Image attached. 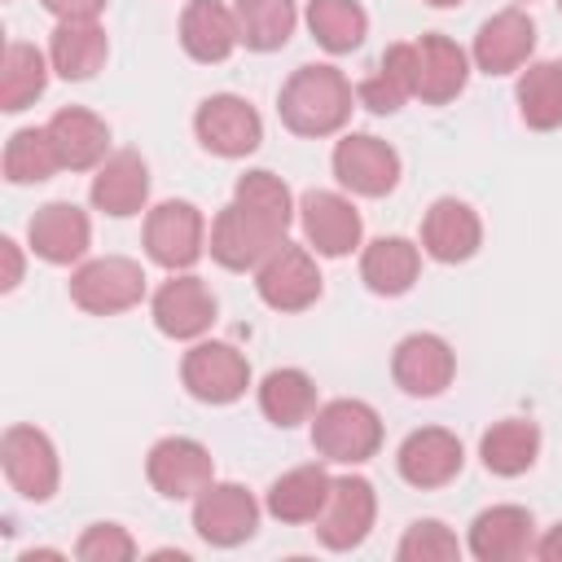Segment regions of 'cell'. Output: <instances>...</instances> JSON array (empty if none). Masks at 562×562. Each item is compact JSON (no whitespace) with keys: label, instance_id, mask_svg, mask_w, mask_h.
Segmentation results:
<instances>
[{"label":"cell","instance_id":"cell-45","mask_svg":"<svg viewBox=\"0 0 562 562\" xmlns=\"http://www.w3.org/2000/svg\"><path fill=\"white\" fill-rule=\"evenodd\" d=\"M558 13H562V0H558Z\"/></svg>","mask_w":562,"mask_h":562},{"label":"cell","instance_id":"cell-33","mask_svg":"<svg viewBox=\"0 0 562 562\" xmlns=\"http://www.w3.org/2000/svg\"><path fill=\"white\" fill-rule=\"evenodd\" d=\"M307 31L325 53L342 57L364 44L369 13L360 0H307Z\"/></svg>","mask_w":562,"mask_h":562},{"label":"cell","instance_id":"cell-30","mask_svg":"<svg viewBox=\"0 0 562 562\" xmlns=\"http://www.w3.org/2000/svg\"><path fill=\"white\" fill-rule=\"evenodd\" d=\"M48 53H40L35 44H4V57H0V110L4 114H18L26 105H35L48 88Z\"/></svg>","mask_w":562,"mask_h":562},{"label":"cell","instance_id":"cell-5","mask_svg":"<svg viewBox=\"0 0 562 562\" xmlns=\"http://www.w3.org/2000/svg\"><path fill=\"white\" fill-rule=\"evenodd\" d=\"M0 465H4V479L9 487L31 501V505H44L53 501L57 483H61V461H57V448L53 439L31 426V422H18L0 435Z\"/></svg>","mask_w":562,"mask_h":562},{"label":"cell","instance_id":"cell-32","mask_svg":"<svg viewBox=\"0 0 562 562\" xmlns=\"http://www.w3.org/2000/svg\"><path fill=\"white\" fill-rule=\"evenodd\" d=\"M518 119L531 132H553L562 127V66L558 61H527L518 70Z\"/></svg>","mask_w":562,"mask_h":562},{"label":"cell","instance_id":"cell-35","mask_svg":"<svg viewBox=\"0 0 562 562\" xmlns=\"http://www.w3.org/2000/svg\"><path fill=\"white\" fill-rule=\"evenodd\" d=\"M61 171L48 127H18L4 145V180L9 184H40Z\"/></svg>","mask_w":562,"mask_h":562},{"label":"cell","instance_id":"cell-1","mask_svg":"<svg viewBox=\"0 0 562 562\" xmlns=\"http://www.w3.org/2000/svg\"><path fill=\"white\" fill-rule=\"evenodd\" d=\"M356 110V88L351 79L338 70V66H299L285 83H281V97H277V114L281 123L294 132V136H307V140H321V136H334L347 127Z\"/></svg>","mask_w":562,"mask_h":562},{"label":"cell","instance_id":"cell-12","mask_svg":"<svg viewBox=\"0 0 562 562\" xmlns=\"http://www.w3.org/2000/svg\"><path fill=\"white\" fill-rule=\"evenodd\" d=\"M145 479L167 501H193L202 487L215 483V457L206 443L189 435H167L145 457Z\"/></svg>","mask_w":562,"mask_h":562},{"label":"cell","instance_id":"cell-14","mask_svg":"<svg viewBox=\"0 0 562 562\" xmlns=\"http://www.w3.org/2000/svg\"><path fill=\"white\" fill-rule=\"evenodd\" d=\"M193 531L211 549H237L259 531V501L241 483H211L193 496Z\"/></svg>","mask_w":562,"mask_h":562},{"label":"cell","instance_id":"cell-10","mask_svg":"<svg viewBox=\"0 0 562 562\" xmlns=\"http://www.w3.org/2000/svg\"><path fill=\"white\" fill-rule=\"evenodd\" d=\"M285 241L281 228H272L268 220L250 215L241 202H228L215 220H211V233H206V250L220 268L228 272H255L277 246Z\"/></svg>","mask_w":562,"mask_h":562},{"label":"cell","instance_id":"cell-29","mask_svg":"<svg viewBox=\"0 0 562 562\" xmlns=\"http://www.w3.org/2000/svg\"><path fill=\"white\" fill-rule=\"evenodd\" d=\"M105 57H110V40H105L101 22H57L53 26V40H48L53 75L83 83L105 66Z\"/></svg>","mask_w":562,"mask_h":562},{"label":"cell","instance_id":"cell-43","mask_svg":"<svg viewBox=\"0 0 562 562\" xmlns=\"http://www.w3.org/2000/svg\"><path fill=\"white\" fill-rule=\"evenodd\" d=\"M430 9H457V4H465V0H426Z\"/></svg>","mask_w":562,"mask_h":562},{"label":"cell","instance_id":"cell-28","mask_svg":"<svg viewBox=\"0 0 562 562\" xmlns=\"http://www.w3.org/2000/svg\"><path fill=\"white\" fill-rule=\"evenodd\" d=\"M483 470L496 479H518L540 457V426L531 417H501L479 435Z\"/></svg>","mask_w":562,"mask_h":562},{"label":"cell","instance_id":"cell-24","mask_svg":"<svg viewBox=\"0 0 562 562\" xmlns=\"http://www.w3.org/2000/svg\"><path fill=\"white\" fill-rule=\"evenodd\" d=\"M53 149L61 158V171H97L110 158V123L83 105H66L57 110L48 123Z\"/></svg>","mask_w":562,"mask_h":562},{"label":"cell","instance_id":"cell-25","mask_svg":"<svg viewBox=\"0 0 562 562\" xmlns=\"http://www.w3.org/2000/svg\"><path fill=\"white\" fill-rule=\"evenodd\" d=\"M241 44L237 31V13L220 0H189L180 13V48L202 61V66H220L233 57V48Z\"/></svg>","mask_w":562,"mask_h":562},{"label":"cell","instance_id":"cell-42","mask_svg":"<svg viewBox=\"0 0 562 562\" xmlns=\"http://www.w3.org/2000/svg\"><path fill=\"white\" fill-rule=\"evenodd\" d=\"M531 553H536L540 562H562V518H558V522L536 540V549H531Z\"/></svg>","mask_w":562,"mask_h":562},{"label":"cell","instance_id":"cell-16","mask_svg":"<svg viewBox=\"0 0 562 562\" xmlns=\"http://www.w3.org/2000/svg\"><path fill=\"white\" fill-rule=\"evenodd\" d=\"M391 378L413 400H435L457 378V351L439 334H408L391 351Z\"/></svg>","mask_w":562,"mask_h":562},{"label":"cell","instance_id":"cell-26","mask_svg":"<svg viewBox=\"0 0 562 562\" xmlns=\"http://www.w3.org/2000/svg\"><path fill=\"white\" fill-rule=\"evenodd\" d=\"M329 487H334V474L325 470V461H312V465H294L285 470L281 479H272L268 496H263V509L277 518V522H290V527H303V522H316L325 501H329Z\"/></svg>","mask_w":562,"mask_h":562},{"label":"cell","instance_id":"cell-11","mask_svg":"<svg viewBox=\"0 0 562 562\" xmlns=\"http://www.w3.org/2000/svg\"><path fill=\"white\" fill-rule=\"evenodd\" d=\"M215 312H220V303H215L211 285L193 272H171L149 299V316H154L158 334H167L176 342L206 338L215 325Z\"/></svg>","mask_w":562,"mask_h":562},{"label":"cell","instance_id":"cell-19","mask_svg":"<svg viewBox=\"0 0 562 562\" xmlns=\"http://www.w3.org/2000/svg\"><path fill=\"white\" fill-rule=\"evenodd\" d=\"M536 53V22L527 9H501L492 13L479 35H474V48H470V61L483 70V75H514L531 61Z\"/></svg>","mask_w":562,"mask_h":562},{"label":"cell","instance_id":"cell-6","mask_svg":"<svg viewBox=\"0 0 562 562\" xmlns=\"http://www.w3.org/2000/svg\"><path fill=\"white\" fill-rule=\"evenodd\" d=\"M206 215L184 202L167 198L145 215V255L167 272H189L206 255Z\"/></svg>","mask_w":562,"mask_h":562},{"label":"cell","instance_id":"cell-13","mask_svg":"<svg viewBox=\"0 0 562 562\" xmlns=\"http://www.w3.org/2000/svg\"><path fill=\"white\" fill-rule=\"evenodd\" d=\"M329 162L334 180L356 198H386L400 184V154L373 132H347Z\"/></svg>","mask_w":562,"mask_h":562},{"label":"cell","instance_id":"cell-41","mask_svg":"<svg viewBox=\"0 0 562 562\" xmlns=\"http://www.w3.org/2000/svg\"><path fill=\"white\" fill-rule=\"evenodd\" d=\"M0 255H4V277H0V290H18L22 285V246L13 237H0Z\"/></svg>","mask_w":562,"mask_h":562},{"label":"cell","instance_id":"cell-38","mask_svg":"<svg viewBox=\"0 0 562 562\" xmlns=\"http://www.w3.org/2000/svg\"><path fill=\"white\" fill-rule=\"evenodd\" d=\"M75 558L79 562H127V558H136V540L119 522H92L75 540Z\"/></svg>","mask_w":562,"mask_h":562},{"label":"cell","instance_id":"cell-46","mask_svg":"<svg viewBox=\"0 0 562 562\" xmlns=\"http://www.w3.org/2000/svg\"><path fill=\"white\" fill-rule=\"evenodd\" d=\"M558 66H562V61H558Z\"/></svg>","mask_w":562,"mask_h":562},{"label":"cell","instance_id":"cell-7","mask_svg":"<svg viewBox=\"0 0 562 562\" xmlns=\"http://www.w3.org/2000/svg\"><path fill=\"white\" fill-rule=\"evenodd\" d=\"M255 290H259V299L272 312H307L321 299V290H325V277L316 268V250L312 246L281 241L255 268Z\"/></svg>","mask_w":562,"mask_h":562},{"label":"cell","instance_id":"cell-3","mask_svg":"<svg viewBox=\"0 0 562 562\" xmlns=\"http://www.w3.org/2000/svg\"><path fill=\"white\" fill-rule=\"evenodd\" d=\"M145 268L127 255H101L83 259L70 272V303L83 307L88 316H119L145 299Z\"/></svg>","mask_w":562,"mask_h":562},{"label":"cell","instance_id":"cell-22","mask_svg":"<svg viewBox=\"0 0 562 562\" xmlns=\"http://www.w3.org/2000/svg\"><path fill=\"white\" fill-rule=\"evenodd\" d=\"M413 48H417V92L413 97L422 105L457 101L470 83V53L439 31H426L422 40H413Z\"/></svg>","mask_w":562,"mask_h":562},{"label":"cell","instance_id":"cell-44","mask_svg":"<svg viewBox=\"0 0 562 562\" xmlns=\"http://www.w3.org/2000/svg\"><path fill=\"white\" fill-rule=\"evenodd\" d=\"M514 4H531V0H514Z\"/></svg>","mask_w":562,"mask_h":562},{"label":"cell","instance_id":"cell-37","mask_svg":"<svg viewBox=\"0 0 562 562\" xmlns=\"http://www.w3.org/2000/svg\"><path fill=\"white\" fill-rule=\"evenodd\" d=\"M395 558L400 562H457L461 558V540L448 522L439 518H417L408 522V531L400 536L395 544Z\"/></svg>","mask_w":562,"mask_h":562},{"label":"cell","instance_id":"cell-2","mask_svg":"<svg viewBox=\"0 0 562 562\" xmlns=\"http://www.w3.org/2000/svg\"><path fill=\"white\" fill-rule=\"evenodd\" d=\"M312 448L334 465H364L382 448V417L369 400H329L312 413Z\"/></svg>","mask_w":562,"mask_h":562},{"label":"cell","instance_id":"cell-20","mask_svg":"<svg viewBox=\"0 0 562 562\" xmlns=\"http://www.w3.org/2000/svg\"><path fill=\"white\" fill-rule=\"evenodd\" d=\"M483 246V220L461 198H435L422 215V255L435 263H465Z\"/></svg>","mask_w":562,"mask_h":562},{"label":"cell","instance_id":"cell-40","mask_svg":"<svg viewBox=\"0 0 562 562\" xmlns=\"http://www.w3.org/2000/svg\"><path fill=\"white\" fill-rule=\"evenodd\" d=\"M57 22H97L105 0H40Z\"/></svg>","mask_w":562,"mask_h":562},{"label":"cell","instance_id":"cell-4","mask_svg":"<svg viewBox=\"0 0 562 562\" xmlns=\"http://www.w3.org/2000/svg\"><path fill=\"white\" fill-rule=\"evenodd\" d=\"M180 382H184V391L198 404L224 408V404H237L246 395V386H250V360L233 342L198 338L184 351V360H180Z\"/></svg>","mask_w":562,"mask_h":562},{"label":"cell","instance_id":"cell-34","mask_svg":"<svg viewBox=\"0 0 562 562\" xmlns=\"http://www.w3.org/2000/svg\"><path fill=\"white\" fill-rule=\"evenodd\" d=\"M233 13H237L241 44L250 53H277V48H285V40L299 26V4L294 0H237Z\"/></svg>","mask_w":562,"mask_h":562},{"label":"cell","instance_id":"cell-31","mask_svg":"<svg viewBox=\"0 0 562 562\" xmlns=\"http://www.w3.org/2000/svg\"><path fill=\"white\" fill-rule=\"evenodd\" d=\"M259 413L272 426H281V430L312 422V413H316V382H312V373L307 369H294V364L272 369L259 382Z\"/></svg>","mask_w":562,"mask_h":562},{"label":"cell","instance_id":"cell-15","mask_svg":"<svg viewBox=\"0 0 562 562\" xmlns=\"http://www.w3.org/2000/svg\"><path fill=\"white\" fill-rule=\"evenodd\" d=\"M299 224H303V241L325 259L351 255L364 237V220L356 202L334 189H307L299 198Z\"/></svg>","mask_w":562,"mask_h":562},{"label":"cell","instance_id":"cell-39","mask_svg":"<svg viewBox=\"0 0 562 562\" xmlns=\"http://www.w3.org/2000/svg\"><path fill=\"white\" fill-rule=\"evenodd\" d=\"M408 97H413V92H408L391 70H382V66H373V70L356 83V101H360L369 114H395Z\"/></svg>","mask_w":562,"mask_h":562},{"label":"cell","instance_id":"cell-21","mask_svg":"<svg viewBox=\"0 0 562 562\" xmlns=\"http://www.w3.org/2000/svg\"><path fill=\"white\" fill-rule=\"evenodd\" d=\"M465 549L479 562H518L536 549V518L527 505H492L474 514Z\"/></svg>","mask_w":562,"mask_h":562},{"label":"cell","instance_id":"cell-9","mask_svg":"<svg viewBox=\"0 0 562 562\" xmlns=\"http://www.w3.org/2000/svg\"><path fill=\"white\" fill-rule=\"evenodd\" d=\"M193 136H198V145H202L206 154H215V158H246V154H255L259 140H263V119H259V110H255L246 97H237V92H215V97H206V101L198 105V114H193Z\"/></svg>","mask_w":562,"mask_h":562},{"label":"cell","instance_id":"cell-8","mask_svg":"<svg viewBox=\"0 0 562 562\" xmlns=\"http://www.w3.org/2000/svg\"><path fill=\"white\" fill-rule=\"evenodd\" d=\"M378 522V492L364 474H338L329 487V501L316 518V540L329 553H351L369 540Z\"/></svg>","mask_w":562,"mask_h":562},{"label":"cell","instance_id":"cell-27","mask_svg":"<svg viewBox=\"0 0 562 562\" xmlns=\"http://www.w3.org/2000/svg\"><path fill=\"white\" fill-rule=\"evenodd\" d=\"M422 272V246L408 237H378L360 250V281L382 294V299H400L417 285Z\"/></svg>","mask_w":562,"mask_h":562},{"label":"cell","instance_id":"cell-36","mask_svg":"<svg viewBox=\"0 0 562 562\" xmlns=\"http://www.w3.org/2000/svg\"><path fill=\"white\" fill-rule=\"evenodd\" d=\"M233 202H241L250 215L268 220V224H272V228H281V233H285V228L294 224V215H299L290 184H285L281 176L263 171V167H255V171L237 176V184H233Z\"/></svg>","mask_w":562,"mask_h":562},{"label":"cell","instance_id":"cell-18","mask_svg":"<svg viewBox=\"0 0 562 562\" xmlns=\"http://www.w3.org/2000/svg\"><path fill=\"white\" fill-rule=\"evenodd\" d=\"M26 246H31V255H40L53 268L83 263V255L92 246L88 211L75 202H44L26 224Z\"/></svg>","mask_w":562,"mask_h":562},{"label":"cell","instance_id":"cell-17","mask_svg":"<svg viewBox=\"0 0 562 562\" xmlns=\"http://www.w3.org/2000/svg\"><path fill=\"white\" fill-rule=\"evenodd\" d=\"M461 465H465V448H461V439H457L452 430H443V426H422V430H413V435L400 443V452H395L400 479H404L408 487H417V492H435V487L452 483V479L461 474Z\"/></svg>","mask_w":562,"mask_h":562},{"label":"cell","instance_id":"cell-23","mask_svg":"<svg viewBox=\"0 0 562 562\" xmlns=\"http://www.w3.org/2000/svg\"><path fill=\"white\" fill-rule=\"evenodd\" d=\"M92 206L110 220H127V215H140L145 202H149V162L136 154V149H114L97 176H92V189H88Z\"/></svg>","mask_w":562,"mask_h":562}]
</instances>
